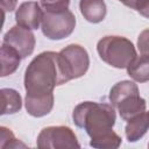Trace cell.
Masks as SVG:
<instances>
[{
    "label": "cell",
    "instance_id": "cell-1",
    "mask_svg": "<svg viewBox=\"0 0 149 149\" xmlns=\"http://www.w3.org/2000/svg\"><path fill=\"white\" fill-rule=\"evenodd\" d=\"M73 122L90 136V146L98 149H116L121 137L113 130L116 115L112 105L95 101L78 104L72 113Z\"/></svg>",
    "mask_w": 149,
    "mask_h": 149
},
{
    "label": "cell",
    "instance_id": "cell-2",
    "mask_svg": "<svg viewBox=\"0 0 149 149\" xmlns=\"http://www.w3.org/2000/svg\"><path fill=\"white\" fill-rule=\"evenodd\" d=\"M26 95L38 97L54 93V88L65 84L58 61V52L43 51L38 54L24 72Z\"/></svg>",
    "mask_w": 149,
    "mask_h": 149
},
{
    "label": "cell",
    "instance_id": "cell-3",
    "mask_svg": "<svg viewBox=\"0 0 149 149\" xmlns=\"http://www.w3.org/2000/svg\"><path fill=\"white\" fill-rule=\"evenodd\" d=\"M109 101L125 121L144 112L147 106L146 100L140 95L137 85L130 80L116 83L109 91Z\"/></svg>",
    "mask_w": 149,
    "mask_h": 149
},
{
    "label": "cell",
    "instance_id": "cell-4",
    "mask_svg": "<svg viewBox=\"0 0 149 149\" xmlns=\"http://www.w3.org/2000/svg\"><path fill=\"white\" fill-rule=\"evenodd\" d=\"M97 51L106 64L116 69H127L137 56L133 42L116 35H108L99 40Z\"/></svg>",
    "mask_w": 149,
    "mask_h": 149
},
{
    "label": "cell",
    "instance_id": "cell-5",
    "mask_svg": "<svg viewBox=\"0 0 149 149\" xmlns=\"http://www.w3.org/2000/svg\"><path fill=\"white\" fill-rule=\"evenodd\" d=\"M58 61L62 74L69 80L83 77L90 66V57L86 49L79 44H69L58 52Z\"/></svg>",
    "mask_w": 149,
    "mask_h": 149
},
{
    "label": "cell",
    "instance_id": "cell-6",
    "mask_svg": "<svg viewBox=\"0 0 149 149\" xmlns=\"http://www.w3.org/2000/svg\"><path fill=\"white\" fill-rule=\"evenodd\" d=\"M76 27L73 13L66 8L62 10H44L41 22L43 35L52 41L66 38L72 34Z\"/></svg>",
    "mask_w": 149,
    "mask_h": 149
},
{
    "label": "cell",
    "instance_id": "cell-7",
    "mask_svg": "<svg viewBox=\"0 0 149 149\" xmlns=\"http://www.w3.org/2000/svg\"><path fill=\"white\" fill-rule=\"evenodd\" d=\"M36 146L44 149L80 148L74 132L68 126H50L43 128L37 136Z\"/></svg>",
    "mask_w": 149,
    "mask_h": 149
},
{
    "label": "cell",
    "instance_id": "cell-8",
    "mask_svg": "<svg viewBox=\"0 0 149 149\" xmlns=\"http://www.w3.org/2000/svg\"><path fill=\"white\" fill-rule=\"evenodd\" d=\"M35 36L33 31L28 28L22 26H14L12 27L5 35L2 43H6L14 48L22 58L30 56L35 48Z\"/></svg>",
    "mask_w": 149,
    "mask_h": 149
},
{
    "label": "cell",
    "instance_id": "cell-9",
    "mask_svg": "<svg viewBox=\"0 0 149 149\" xmlns=\"http://www.w3.org/2000/svg\"><path fill=\"white\" fill-rule=\"evenodd\" d=\"M43 17V10L41 5L36 1L22 2L15 12V21L19 26L35 30L40 27Z\"/></svg>",
    "mask_w": 149,
    "mask_h": 149
},
{
    "label": "cell",
    "instance_id": "cell-10",
    "mask_svg": "<svg viewBox=\"0 0 149 149\" xmlns=\"http://www.w3.org/2000/svg\"><path fill=\"white\" fill-rule=\"evenodd\" d=\"M24 106L29 115L34 118H42L49 114L54 107V93L48 95H38V97L26 95Z\"/></svg>",
    "mask_w": 149,
    "mask_h": 149
},
{
    "label": "cell",
    "instance_id": "cell-11",
    "mask_svg": "<svg viewBox=\"0 0 149 149\" xmlns=\"http://www.w3.org/2000/svg\"><path fill=\"white\" fill-rule=\"evenodd\" d=\"M149 129V111L129 119L125 127V135L128 142H136L144 136Z\"/></svg>",
    "mask_w": 149,
    "mask_h": 149
},
{
    "label": "cell",
    "instance_id": "cell-12",
    "mask_svg": "<svg viewBox=\"0 0 149 149\" xmlns=\"http://www.w3.org/2000/svg\"><path fill=\"white\" fill-rule=\"evenodd\" d=\"M79 9L84 19L91 23L101 22L107 13V7L104 0H80Z\"/></svg>",
    "mask_w": 149,
    "mask_h": 149
},
{
    "label": "cell",
    "instance_id": "cell-13",
    "mask_svg": "<svg viewBox=\"0 0 149 149\" xmlns=\"http://www.w3.org/2000/svg\"><path fill=\"white\" fill-rule=\"evenodd\" d=\"M21 55L10 45L2 43L0 50V59H1V77L9 76L16 71L21 62Z\"/></svg>",
    "mask_w": 149,
    "mask_h": 149
},
{
    "label": "cell",
    "instance_id": "cell-14",
    "mask_svg": "<svg viewBox=\"0 0 149 149\" xmlns=\"http://www.w3.org/2000/svg\"><path fill=\"white\" fill-rule=\"evenodd\" d=\"M127 72L137 83L149 81V55L136 56L127 66Z\"/></svg>",
    "mask_w": 149,
    "mask_h": 149
},
{
    "label": "cell",
    "instance_id": "cell-15",
    "mask_svg": "<svg viewBox=\"0 0 149 149\" xmlns=\"http://www.w3.org/2000/svg\"><path fill=\"white\" fill-rule=\"evenodd\" d=\"M1 114H14L22 107V100L20 93L14 88H1Z\"/></svg>",
    "mask_w": 149,
    "mask_h": 149
},
{
    "label": "cell",
    "instance_id": "cell-16",
    "mask_svg": "<svg viewBox=\"0 0 149 149\" xmlns=\"http://www.w3.org/2000/svg\"><path fill=\"white\" fill-rule=\"evenodd\" d=\"M0 147L2 149L5 148H19V147H26V144L21 143L12 133L10 129L6 127H0Z\"/></svg>",
    "mask_w": 149,
    "mask_h": 149
},
{
    "label": "cell",
    "instance_id": "cell-17",
    "mask_svg": "<svg viewBox=\"0 0 149 149\" xmlns=\"http://www.w3.org/2000/svg\"><path fill=\"white\" fill-rule=\"evenodd\" d=\"M44 10H62L66 9L70 5V0H40Z\"/></svg>",
    "mask_w": 149,
    "mask_h": 149
},
{
    "label": "cell",
    "instance_id": "cell-18",
    "mask_svg": "<svg viewBox=\"0 0 149 149\" xmlns=\"http://www.w3.org/2000/svg\"><path fill=\"white\" fill-rule=\"evenodd\" d=\"M137 48L141 55H149V28L140 33L137 37Z\"/></svg>",
    "mask_w": 149,
    "mask_h": 149
},
{
    "label": "cell",
    "instance_id": "cell-19",
    "mask_svg": "<svg viewBox=\"0 0 149 149\" xmlns=\"http://www.w3.org/2000/svg\"><path fill=\"white\" fill-rule=\"evenodd\" d=\"M129 7L135 9L140 15L149 19V0H133Z\"/></svg>",
    "mask_w": 149,
    "mask_h": 149
},
{
    "label": "cell",
    "instance_id": "cell-20",
    "mask_svg": "<svg viewBox=\"0 0 149 149\" xmlns=\"http://www.w3.org/2000/svg\"><path fill=\"white\" fill-rule=\"evenodd\" d=\"M17 0H1V8L3 14L6 12H13L16 7Z\"/></svg>",
    "mask_w": 149,
    "mask_h": 149
},
{
    "label": "cell",
    "instance_id": "cell-21",
    "mask_svg": "<svg viewBox=\"0 0 149 149\" xmlns=\"http://www.w3.org/2000/svg\"><path fill=\"white\" fill-rule=\"evenodd\" d=\"M119 1H121L123 5H126L127 7H129V5H130V2H132L133 0H119Z\"/></svg>",
    "mask_w": 149,
    "mask_h": 149
},
{
    "label": "cell",
    "instance_id": "cell-22",
    "mask_svg": "<svg viewBox=\"0 0 149 149\" xmlns=\"http://www.w3.org/2000/svg\"><path fill=\"white\" fill-rule=\"evenodd\" d=\"M148 148H149V143H148Z\"/></svg>",
    "mask_w": 149,
    "mask_h": 149
}]
</instances>
